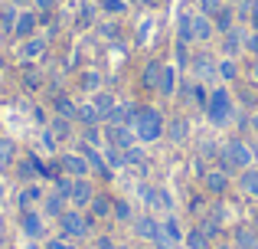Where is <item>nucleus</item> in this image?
<instances>
[{
	"label": "nucleus",
	"instance_id": "nucleus-1",
	"mask_svg": "<svg viewBox=\"0 0 258 249\" xmlns=\"http://www.w3.org/2000/svg\"><path fill=\"white\" fill-rule=\"evenodd\" d=\"M255 164V151L245 138H229L222 144L219 158H216V167H222L226 174H235V171H245V167Z\"/></svg>",
	"mask_w": 258,
	"mask_h": 249
},
{
	"label": "nucleus",
	"instance_id": "nucleus-2",
	"mask_svg": "<svg viewBox=\"0 0 258 249\" xmlns=\"http://www.w3.org/2000/svg\"><path fill=\"white\" fill-rule=\"evenodd\" d=\"M164 131H167L164 112L154 109V105H138V115H134V134H138L141 144H154V141H160Z\"/></svg>",
	"mask_w": 258,
	"mask_h": 249
},
{
	"label": "nucleus",
	"instance_id": "nucleus-3",
	"mask_svg": "<svg viewBox=\"0 0 258 249\" xmlns=\"http://www.w3.org/2000/svg\"><path fill=\"white\" fill-rule=\"evenodd\" d=\"M206 118H209V125H216V128H226V125L235 118V105H232V95H229V89H222V85H219V89L209 92Z\"/></svg>",
	"mask_w": 258,
	"mask_h": 249
},
{
	"label": "nucleus",
	"instance_id": "nucleus-4",
	"mask_svg": "<svg viewBox=\"0 0 258 249\" xmlns=\"http://www.w3.org/2000/svg\"><path fill=\"white\" fill-rule=\"evenodd\" d=\"M59 230H62V236H69V239H85L88 236V230H92V217H85L82 210H66L62 217H59Z\"/></svg>",
	"mask_w": 258,
	"mask_h": 249
},
{
	"label": "nucleus",
	"instance_id": "nucleus-5",
	"mask_svg": "<svg viewBox=\"0 0 258 249\" xmlns=\"http://www.w3.org/2000/svg\"><path fill=\"white\" fill-rule=\"evenodd\" d=\"M105 144L108 147H118V151H127V147H134V141H138V134H134L131 125H108L105 122Z\"/></svg>",
	"mask_w": 258,
	"mask_h": 249
},
{
	"label": "nucleus",
	"instance_id": "nucleus-6",
	"mask_svg": "<svg viewBox=\"0 0 258 249\" xmlns=\"http://www.w3.org/2000/svg\"><path fill=\"white\" fill-rule=\"evenodd\" d=\"M167 141H170L173 147H183L189 141V134H193V125H189V118L186 115H170L167 118Z\"/></svg>",
	"mask_w": 258,
	"mask_h": 249
},
{
	"label": "nucleus",
	"instance_id": "nucleus-7",
	"mask_svg": "<svg viewBox=\"0 0 258 249\" xmlns=\"http://www.w3.org/2000/svg\"><path fill=\"white\" fill-rule=\"evenodd\" d=\"M59 164H62V174L69 177H88L92 167H88V158L82 151H69V154H59Z\"/></svg>",
	"mask_w": 258,
	"mask_h": 249
},
{
	"label": "nucleus",
	"instance_id": "nucleus-8",
	"mask_svg": "<svg viewBox=\"0 0 258 249\" xmlns=\"http://www.w3.org/2000/svg\"><path fill=\"white\" fill-rule=\"evenodd\" d=\"M36 26H39V17H36V10H20L17 13V26H13V39L17 43H23V39H30V36H36Z\"/></svg>",
	"mask_w": 258,
	"mask_h": 249
},
{
	"label": "nucleus",
	"instance_id": "nucleus-9",
	"mask_svg": "<svg viewBox=\"0 0 258 249\" xmlns=\"http://www.w3.org/2000/svg\"><path fill=\"white\" fill-rule=\"evenodd\" d=\"M95 184L88 177H76V184H72V197H69V204L76 207V210H85V207H92V200H95Z\"/></svg>",
	"mask_w": 258,
	"mask_h": 249
},
{
	"label": "nucleus",
	"instance_id": "nucleus-10",
	"mask_svg": "<svg viewBox=\"0 0 258 249\" xmlns=\"http://www.w3.org/2000/svg\"><path fill=\"white\" fill-rule=\"evenodd\" d=\"M131 223H134V236H141V239H151V243L160 236V230H164V220H157L154 213H144V217H134Z\"/></svg>",
	"mask_w": 258,
	"mask_h": 249
},
{
	"label": "nucleus",
	"instance_id": "nucleus-11",
	"mask_svg": "<svg viewBox=\"0 0 258 249\" xmlns=\"http://www.w3.org/2000/svg\"><path fill=\"white\" fill-rule=\"evenodd\" d=\"M245 33L248 30H242V26H232L229 33H222V56L239 59V53L245 49Z\"/></svg>",
	"mask_w": 258,
	"mask_h": 249
},
{
	"label": "nucleus",
	"instance_id": "nucleus-12",
	"mask_svg": "<svg viewBox=\"0 0 258 249\" xmlns=\"http://www.w3.org/2000/svg\"><path fill=\"white\" fill-rule=\"evenodd\" d=\"M20 230H23L30 239H39V236L46 233L43 213H39V210H23V217H20Z\"/></svg>",
	"mask_w": 258,
	"mask_h": 249
},
{
	"label": "nucleus",
	"instance_id": "nucleus-13",
	"mask_svg": "<svg viewBox=\"0 0 258 249\" xmlns=\"http://www.w3.org/2000/svg\"><path fill=\"white\" fill-rule=\"evenodd\" d=\"M46 49H49V39L46 36H30V39L20 43V59H23V63H33V59H39Z\"/></svg>",
	"mask_w": 258,
	"mask_h": 249
},
{
	"label": "nucleus",
	"instance_id": "nucleus-14",
	"mask_svg": "<svg viewBox=\"0 0 258 249\" xmlns=\"http://www.w3.org/2000/svg\"><path fill=\"white\" fill-rule=\"evenodd\" d=\"M203 184H206V190L213 193V197H222V193L229 190V174L222 171V167H209L206 177H203Z\"/></svg>",
	"mask_w": 258,
	"mask_h": 249
},
{
	"label": "nucleus",
	"instance_id": "nucleus-15",
	"mask_svg": "<svg viewBox=\"0 0 258 249\" xmlns=\"http://www.w3.org/2000/svg\"><path fill=\"white\" fill-rule=\"evenodd\" d=\"M134 115H138V105L134 102H114V109L108 112L105 122L108 125H134Z\"/></svg>",
	"mask_w": 258,
	"mask_h": 249
},
{
	"label": "nucleus",
	"instance_id": "nucleus-16",
	"mask_svg": "<svg viewBox=\"0 0 258 249\" xmlns=\"http://www.w3.org/2000/svg\"><path fill=\"white\" fill-rule=\"evenodd\" d=\"M213 33H216L213 17H206V13L196 10L193 13V43H209V39H213Z\"/></svg>",
	"mask_w": 258,
	"mask_h": 249
},
{
	"label": "nucleus",
	"instance_id": "nucleus-17",
	"mask_svg": "<svg viewBox=\"0 0 258 249\" xmlns=\"http://www.w3.org/2000/svg\"><path fill=\"white\" fill-rule=\"evenodd\" d=\"M43 197H46L43 187H39L36 180H30V184H23V190H20L17 204H20V210H36V204H39Z\"/></svg>",
	"mask_w": 258,
	"mask_h": 249
},
{
	"label": "nucleus",
	"instance_id": "nucleus-18",
	"mask_svg": "<svg viewBox=\"0 0 258 249\" xmlns=\"http://www.w3.org/2000/svg\"><path fill=\"white\" fill-rule=\"evenodd\" d=\"M52 115H62V118H72L76 122V115H79V102H72L69 95H52Z\"/></svg>",
	"mask_w": 258,
	"mask_h": 249
},
{
	"label": "nucleus",
	"instance_id": "nucleus-19",
	"mask_svg": "<svg viewBox=\"0 0 258 249\" xmlns=\"http://www.w3.org/2000/svg\"><path fill=\"white\" fill-rule=\"evenodd\" d=\"M157 92H160L164 98L176 95V66L164 63V69H160V85H157Z\"/></svg>",
	"mask_w": 258,
	"mask_h": 249
},
{
	"label": "nucleus",
	"instance_id": "nucleus-20",
	"mask_svg": "<svg viewBox=\"0 0 258 249\" xmlns=\"http://www.w3.org/2000/svg\"><path fill=\"white\" fill-rule=\"evenodd\" d=\"M235 20H239V17H235V10H232L229 4H222L219 10H216V17H213V26H216V33H229V30L235 26Z\"/></svg>",
	"mask_w": 258,
	"mask_h": 249
},
{
	"label": "nucleus",
	"instance_id": "nucleus-21",
	"mask_svg": "<svg viewBox=\"0 0 258 249\" xmlns=\"http://www.w3.org/2000/svg\"><path fill=\"white\" fill-rule=\"evenodd\" d=\"M66 204H69V200H66V197H59V193L52 190V193H46V197H43V213H46V217H56V220H59L66 210H69Z\"/></svg>",
	"mask_w": 258,
	"mask_h": 249
},
{
	"label": "nucleus",
	"instance_id": "nucleus-22",
	"mask_svg": "<svg viewBox=\"0 0 258 249\" xmlns=\"http://www.w3.org/2000/svg\"><path fill=\"white\" fill-rule=\"evenodd\" d=\"M176 43H193V13L183 10L180 17H176Z\"/></svg>",
	"mask_w": 258,
	"mask_h": 249
},
{
	"label": "nucleus",
	"instance_id": "nucleus-23",
	"mask_svg": "<svg viewBox=\"0 0 258 249\" xmlns=\"http://www.w3.org/2000/svg\"><path fill=\"white\" fill-rule=\"evenodd\" d=\"M239 190L248 193V197H258V167H245V171L239 174Z\"/></svg>",
	"mask_w": 258,
	"mask_h": 249
},
{
	"label": "nucleus",
	"instance_id": "nucleus-24",
	"mask_svg": "<svg viewBox=\"0 0 258 249\" xmlns=\"http://www.w3.org/2000/svg\"><path fill=\"white\" fill-rule=\"evenodd\" d=\"M160 69H164V63H160V59H151V63L144 66V76H141V82H144V89L157 92V85H160Z\"/></svg>",
	"mask_w": 258,
	"mask_h": 249
},
{
	"label": "nucleus",
	"instance_id": "nucleus-25",
	"mask_svg": "<svg viewBox=\"0 0 258 249\" xmlns=\"http://www.w3.org/2000/svg\"><path fill=\"white\" fill-rule=\"evenodd\" d=\"M111 207H114V200L108 197V193H95V200H92L88 210H92L95 220H108V217H111Z\"/></svg>",
	"mask_w": 258,
	"mask_h": 249
},
{
	"label": "nucleus",
	"instance_id": "nucleus-26",
	"mask_svg": "<svg viewBox=\"0 0 258 249\" xmlns=\"http://www.w3.org/2000/svg\"><path fill=\"white\" fill-rule=\"evenodd\" d=\"M76 122H82V125H105V118H101L98 109H95V102H79Z\"/></svg>",
	"mask_w": 258,
	"mask_h": 249
},
{
	"label": "nucleus",
	"instance_id": "nucleus-27",
	"mask_svg": "<svg viewBox=\"0 0 258 249\" xmlns=\"http://www.w3.org/2000/svg\"><path fill=\"white\" fill-rule=\"evenodd\" d=\"M10 164H17V141L13 138H0V174Z\"/></svg>",
	"mask_w": 258,
	"mask_h": 249
},
{
	"label": "nucleus",
	"instance_id": "nucleus-28",
	"mask_svg": "<svg viewBox=\"0 0 258 249\" xmlns=\"http://www.w3.org/2000/svg\"><path fill=\"white\" fill-rule=\"evenodd\" d=\"M193 66H196V76H200V79H213V76H219V63H213L206 53H200V56L193 59Z\"/></svg>",
	"mask_w": 258,
	"mask_h": 249
},
{
	"label": "nucleus",
	"instance_id": "nucleus-29",
	"mask_svg": "<svg viewBox=\"0 0 258 249\" xmlns=\"http://www.w3.org/2000/svg\"><path fill=\"white\" fill-rule=\"evenodd\" d=\"M183 246L186 249H213V243H209V236L196 226V230H186L183 233Z\"/></svg>",
	"mask_w": 258,
	"mask_h": 249
},
{
	"label": "nucleus",
	"instance_id": "nucleus-30",
	"mask_svg": "<svg viewBox=\"0 0 258 249\" xmlns=\"http://www.w3.org/2000/svg\"><path fill=\"white\" fill-rule=\"evenodd\" d=\"M105 125H82V144H92V147H105Z\"/></svg>",
	"mask_w": 258,
	"mask_h": 249
},
{
	"label": "nucleus",
	"instance_id": "nucleus-31",
	"mask_svg": "<svg viewBox=\"0 0 258 249\" xmlns=\"http://www.w3.org/2000/svg\"><path fill=\"white\" fill-rule=\"evenodd\" d=\"M95 10H98V7H95L92 0H82V7H79V13H76V26L79 30H88V26L95 23Z\"/></svg>",
	"mask_w": 258,
	"mask_h": 249
},
{
	"label": "nucleus",
	"instance_id": "nucleus-32",
	"mask_svg": "<svg viewBox=\"0 0 258 249\" xmlns=\"http://www.w3.org/2000/svg\"><path fill=\"white\" fill-rule=\"evenodd\" d=\"M235 249H258V233L248 230V226H239L235 230Z\"/></svg>",
	"mask_w": 258,
	"mask_h": 249
},
{
	"label": "nucleus",
	"instance_id": "nucleus-33",
	"mask_svg": "<svg viewBox=\"0 0 258 249\" xmlns=\"http://www.w3.org/2000/svg\"><path fill=\"white\" fill-rule=\"evenodd\" d=\"M49 131L56 134L59 141H66V138H69V134H72V118H62V115H52V118H49Z\"/></svg>",
	"mask_w": 258,
	"mask_h": 249
},
{
	"label": "nucleus",
	"instance_id": "nucleus-34",
	"mask_svg": "<svg viewBox=\"0 0 258 249\" xmlns=\"http://www.w3.org/2000/svg\"><path fill=\"white\" fill-rule=\"evenodd\" d=\"M219 79H222V82H239V63H235V59H229V56H222Z\"/></svg>",
	"mask_w": 258,
	"mask_h": 249
},
{
	"label": "nucleus",
	"instance_id": "nucleus-35",
	"mask_svg": "<svg viewBox=\"0 0 258 249\" xmlns=\"http://www.w3.org/2000/svg\"><path fill=\"white\" fill-rule=\"evenodd\" d=\"M138 193H141V200H144L151 210H157V207H160V187H154V184H141V187H138Z\"/></svg>",
	"mask_w": 258,
	"mask_h": 249
},
{
	"label": "nucleus",
	"instance_id": "nucleus-36",
	"mask_svg": "<svg viewBox=\"0 0 258 249\" xmlns=\"http://www.w3.org/2000/svg\"><path fill=\"white\" fill-rule=\"evenodd\" d=\"M105 161H108V167H111V171H124L127 167V161H124V151H118V147H108L105 144Z\"/></svg>",
	"mask_w": 258,
	"mask_h": 249
},
{
	"label": "nucleus",
	"instance_id": "nucleus-37",
	"mask_svg": "<svg viewBox=\"0 0 258 249\" xmlns=\"http://www.w3.org/2000/svg\"><path fill=\"white\" fill-rule=\"evenodd\" d=\"M72 184H76V177H69V174H59V177L52 180V190H56L59 197L69 200V197H72Z\"/></svg>",
	"mask_w": 258,
	"mask_h": 249
},
{
	"label": "nucleus",
	"instance_id": "nucleus-38",
	"mask_svg": "<svg viewBox=\"0 0 258 249\" xmlns=\"http://www.w3.org/2000/svg\"><path fill=\"white\" fill-rule=\"evenodd\" d=\"M111 217L118 220V223H131V220H134V217H131V204L118 197V200H114V207H111Z\"/></svg>",
	"mask_w": 258,
	"mask_h": 249
},
{
	"label": "nucleus",
	"instance_id": "nucleus-39",
	"mask_svg": "<svg viewBox=\"0 0 258 249\" xmlns=\"http://www.w3.org/2000/svg\"><path fill=\"white\" fill-rule=\"evenodd\" d=\"M98 7L108 13V17H121V13H127V0H98Z\"/></svg>",
	"mask_w": 258,
	"mask_h": 249
},
{
	"label": "nucleus",
	"instance_id": "nucleus-40",
	"mask_svg": "<svg viewBox=\"0 0 258 249\" xmlns=\"http://www.w3.org/2000/svg\"><path fill=\"white\" fill-rule=\"evenodd\" d=\"M164 236L173 239L176 246L183 243V230H180V223H176V217H167V220H164Z\"/></svg>",
	"mask_w": 258,
	"mask_h": 249
},
{
	"label": "nucleus",
	"instance_id": "nucleus-41",
	"mask_svg": "<svg viewBox=\"0 0 258 249\" xmlns=\"http://www.w3.org/2000/svg\"><path fill=\"white\" fill-rule=\"evenodd\" d=\"M92 102H95V109L101 112V118H108V112L114 109V95H108V92H95Z\"/></svg>",
	"mask_w": 258,
	"mask_h": 249
},
{
	"label": "nucleus",
	"instance_id": "nucleus-42",
	"mask_svg": "<svg viewBox=\"0 0 258 249\" xmlns=\"http://www.w3.org/2000/svg\"><path fill=\"white\" fill-rule=\"evenodd\" d=\"M79 85H82L85 92H98L101 76H98V72H82V76H79Z\"/></svg>",
	"mask_w": 258,
	"mask_h": 249
},
{
	"label": "nucleus",
	"instance_id": "nucleus-43",
	"mask_svg": "<svg viewBox=\"0 0 258 249\" xmlns=\"http://www.w3.org/2000/svg\"><path fill=\"white\" fill-rule=\"evenodd\" d=\"M222 7V0H196V10L206 13V17H216V10Z\"/></svg>",
	"mask_w": 258,
	"mask_h": 249
},
{
	"label": "nucleus",
	"instance_id": "nucleus-44",
	"mask_svg": "<svg viewBox=\"0 0 258 249\" xmlns=\"http://www.w3.org/2000/svg\"><path fill=\"white\" fill-rule=\"evenodd\" d=\"M124 161H127V164H138V167H144V164H147L138 144H134V147H127V151H124Z\"/></svg>",
	"mask_w": 258,
	"mask_h": 249
},
{
	"label": "nucleus",
	"instance_id": "nucleus-45",
	"mask_svg": "<svg viewBox=\"0 0 258 249\" xmlns=\"http://www.w3.org/2000/svg\"><path fill=\"white\" fill-rule=\"evenodd\" d=\"M39 138H43V147H46V151H56V144H59V138H56V134H52V131H49V125H46V128H43V134H39Z\"/></svg>",
	"mask_w": 258,
	"mask_h": 249
},
{
	"label": "nucleus",
	"instance_id": "nucleus-46",
	"mask_svg": "<svg viewBox=\"0 0 258 249\" xmlns=\"http://www.w3.org/2000/svg\"><path fill=\"white\" fill-rule=\"evenodd\" d=\"M46 249H76V243H72L69 236H56V239H49V243H46Z\"/></svg>",
	"mask_w": 258,
	"mask_h": 249
},
{
	"label": "nucleus",
	"instance_id": "nucleus-47",
	"mask_svg": "<svg viewBox=\"0 0 258 249\" xmlns=\"http://www.w3.org/2000/svg\"><path fill=\"white\" fill-rule=\"evenodd\" d=\"M245 53L258 56V30H248V33H245Z\"/></svg>",
	"mask_w": 258,
	"mask_h": 249
},
{
	"label": "nucleus",
	"instance_id": "nucleus-48",
	"mask_svg": "<svg viewBox=\"0 0 258 249\" xmlns=\"http://www.w3.org/2000/svg\"><path fill=\"white\" fill-rule=\"evenodd\" d=\"M56 4H59V0H33V10H36V13H52Z\"/></svg>",
	"mask_w": 258,
	"mask_h": 249
},
{
	"label": "nucleus",
	"instance_id": "nucleus-49",
	"mask_svg": "<svg viewBox=\"0 0 258 249\" xmlns=\"http://www.w3.org/2000/svg\"><path fill=\"white\" fill-rule=\"evenodd\" d=\"M151 30H154V23H151V20H144L141 30H138V43H151V39H147V36H151Z\"/></svg>",
	"mask_w": 258,
	"mask_h": 249
},
{
	"label": "nucleus",
	"instance_id": "nucleus-50",
	"mask_svg": "<svg viewBox=\"0 0 258 249\" xmlns=\"http://www.w3.org/2000/svg\"><path fill=\"white\" fill-rule=\"evenodd\" d=\"M101 36H105V39H118V36H121V30H118L114 23H105V26H101Z\"/></svg>",
	"mask_w": 258,
	"mask_h": 249
},
{
	"label": "nucleus",
	"instance_id": "nucleus-51",
	"mask_svg": "<svg viewBox=\"0 0 258 249\" xmlns=\"http://www.w3.org/2000/svg\"><path fill=\"white\" fill-rule=\"evenodd\" d=\"M95 249H118V243H114L111 236H98L95 239Z\"/></svg>",
	"mask_w": 258,
	"mask_h": 249
},
{
	"label": "nucleus",
	"instance_id": "nucleus-52",
	"mask_svg": "<svg viewBox=\"0 0 258 249\" xmlns=\"http://www.w3.org/2000/svg\"><path fill=\"white\" fill-rule=\"evenodd\" d=\"M248 23H252V30H258V0H252V7H248Z\"/></svg>",
	"mask_w": 258,
	"mask_h": 249
},
{
	"label": "nucleus",
	"instance_id": "nucleus-53",
	"mask_svg": "<svg viewBox=\"0 0 258 249\" xmlns=\"http://www.w3.org/2000/svg\"><path fill=\"white\" fill-rule=\"evenodd\" d=\"M23 79H26V85H33V89L39 85V76H36V69H33V66H30V69L23 72Z\"/></svg>",
	"mask_w": 258,
	"mask_h": 249
},
{
	"label": "nucleus",
	"instance_id": "nucleus-54",
	"mask_svg": "<svg viewBox=\"0 0 258 249\" xmlns=\"http://www.w3.org/2000/svg\"><path fill=\"white\" fill-rule=\"evenodd\" d=\"M30 112H33V122H36V125H43V122H46V115H43V109H39V105H33Z\"/></svg>",
	"mask_w": 258,
	"mask_h": 249
},
{
	"label": "nucleus",
	"instance_id": "nucleus-55",
	"mask_svg": "<svg viewBox=\"0 0 258 249\" xmlns=\"http://www.w3.org/2000/svg\"><path fill=\"white\" fill-rule=\"evenodd\" d=\"M30 4H33V0H13V7H20V10H26Z\"/></svg>",
	"mask_w": 258,
	"mask_h": 249
},
{
	"label": "nucleus",
	"instance_id": "nucleus-56",
	"mask_svg": "<svg viewBox=\"0 0 258 249\" xmlns=\"http://www.w3.org/2000/svg\"><path fill=\"white\" fill-rule=\"evenodd\" d=\"M4 190H7V184H4V174H0V207H4Z\"/></svg>",
	"mask_w": 258,
	"mask_h": 249
},
{
	"label": "nucleus",
	"instance_id": "nucleus-57",
	"mask_svg": "<svg viewBox=\"0 0 258 249\" xmlns=\"http://www.w3.org/2000/svg\"><path fill=\"white\" fill-rule=\"evenodd\" d=\"M252 76H255V79H258V63H255V66H252Z\"/></svg>",
	"mask_w": 258,
	"mask_h": 249
},
{
	"label": "nucleus",
	"instance_id": "nucleus-58",
	"mask_svg": "<svg viewBox=\"0 0 258 249\" xmlns=\"http://www.w3.org/2000/svg\"><path fill=\"white\" fill-rule=\"evenodd\" d=\"M26 249H39V246H36V243H33V239H30V246H26Z\"/></svg>",
	"mask_w": 258,
	"mask_h": 249
},
{
	"label": "nucleus",
	"instance_id": "nucleus-59",
	"mask_svg": "<svg viewBox=\"0 0 258 249\" xmlns=\"http://www.w3.org/2000/svg\"><path fill=\"white\" fill-rule=\"evenodd\" d=\"M0 239H4V223H0Z\"/></svg>",
	"mask_w": 258,
	"mask_h": 249
},
{
	"label": "nucleus",
	"instance_id": "nucleus-60",
	"mask_svg": "<svg viewBox=\"0 0 258 249\" xmlns=\"http://www.w3.org/2000/svg\"><path fill=\"white\" fill-rule=\"evenodd\" d=\"M0 69H4V56H0Z\"/></svg>",
	"mask_w": 258,
	"mask_h": 249
},
{
	"label": "nucleus",
	"instance_id": "nucleus-61",
	"mask_svg": "<svg viewBox=\"0 0 258 249\" xmlns=\"http://www.w3.org/2000/svg\"><path fill=\"white\" fill-rule=\"evenodd\" d=\"M118 249H131V246H118Z\"/></svg>",
	"mask_w": 258,
	"mask_h": 249
},
{
	"label": "nucleus",
	"instance_id": "nucleus-62",
	"mask_svg": "<svg viewBox=\"0 0 258 249\" xmlns=\"http://www.w3.org/2000/svg\"><path fill=\"white\" fill-rule=\"evenodd\" d=\"M0 39H4V30H0Z\"/></svg>",
	"mask_w": 258,
	"mask_h": 249
},
{
	"label": "nucleus",
	"instance_id": "nucleus-63",
	"mask_svg": "<svg viewBox=\"0 0 258 249\" xmlns=\"http://www.w3.org/2000/svg\"><path fill=\"white\" fill-rule=\"evenodd\" d=\"M154 249H160V246H154Z\"/></svg>",
	"mask_w": 258,
	"mask_h": 249
}]
</instances>
